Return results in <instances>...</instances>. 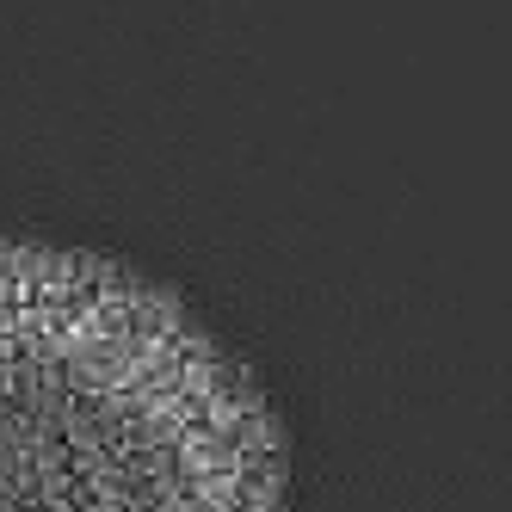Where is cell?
<instances>
[{
  "mask_svg": "<svg viewBox=\"0 0 512 512\" xmlns=\"http://www.w3.org/2000/svg\"><path fill=\"white\" fill-rule=\"evenodd\" d=\"M266 445H284V432L266 414V401H253V408H235V414L216 420V451H223V457L241 463L247 451H266Z\"/></svg>",
  "mask_w": 512,
  "mask_h": 512,
  "instance_id": "obj_1",
  "label": "cell"
},
{
  "mask_svg": "<svg viewBox=\"0 0 512 512\" xmlns=\"http://www.w3.org/2000/svg\"><path fill=\"white\" fill-rule=\"evenodd\" d=\"M204 395L216 401V414H235V408H253V401H260V383H253L247 364H235V358L216 352V364L204 371Z\"/></svg>",
  "mask_w": 512,
  "mask_h": 512,
  "instance_id": "obj_3",
  "label": "cell"
},
{
  "mask_svg": "<svg viewBox=\"0 0 512 512\" xmlns=\"http://www.w3.org/2000/svg\"><path fill=\"white\" fill-rule=\"evenodd\" d=\"M99 284H105V303H136L142 290H149V278H142V272H130V266H118V260H105Z\"/></svg>",
  "mask_w": 512,
  "mask_h": 512,
  "instance_id": "obj_4",
  "label": "cell"
},
{
  "mask_svg": "<svg viewBox=\"0 0 512 512\" xmlns=\"http://www.w3.org/2000/svg\"><path fill=\"white\" fill-rule=\"evenodd\" d=\"M235 494H247L253 506H272V512H278V494H284V445L247 451V457L235 463Z\"/></svg>",
  "mask_w": 512,
  "mask_h": 512,
  "instance_id": "obj_2",
  "label": "cell"
}]
</instances>
